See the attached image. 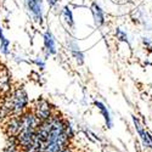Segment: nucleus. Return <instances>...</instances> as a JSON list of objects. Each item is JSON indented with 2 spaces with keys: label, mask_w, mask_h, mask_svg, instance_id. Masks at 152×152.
Here are the masks:
<instances>
[{
  "label": "nucleus",
  "mask_w": 152,
  "mask_h": 152,
  "mask_svg": "<svg viewBox=\"0 0 152 152\" xmlns=\"http://www.w3.org/2000/svg\"><path fill=\"white\" fill-rule=\"evenodd\" d=\"M44 42H45V46H46V49L49 50L51 54H54L55 53V42H54V38H53V35H51V33H46L45 34V39H44Z\"/></svg>",
  "instance_id": "0eeeda50"
},
{
  "label": "nucleus",
  "mask_w": 152,
  "mask_h": 152,
  "mask_svg": "<svg viewBox=\"0 0 152 152\" xmlns=\"http://www.w3.org/2000/svg\"><path fill=\"white\" fill-rule=\"evenodd\" d=\"M33 112L35 117L38 118V121H39L40 123L49 119L50 117H51L54 113H53V107L50 106V104L46 100H38L35 102V106L33 108Z\"/></svg>",
  "instance_id": "f03ea898"
},
{
  "label": "nucleus",
  "mask_w": 152,
  "mask_h": 152,
  "mask_svg": "<svg viewBox=\"0 0 152 152\" xmlns=\"http://www.w3.org/2000/svg\"><path fill=\"white\" fill-rule=\"evenodd\" d=\"M27 4L29 10L32 11V14L34 17L40 21L42 20V5H40V0H27Z\"/></svg>",
  "instance_id": "20e7f679"
},
{
  "label": "nucleus",
  "mask_w": 152,
  "mask_h": 152,
  "mask_svg": "<svg viewBox=\"0 0 152 152\" xmlns=\"http://www.w3.org/2000/svg\"><path fill=\"white\" fill-rule=\"evenodd\" d=\"M65 16H66V21L69 23V24H72L73 23V17H72V11L68 9V7H65Z\"/></svg>",
  "instance_id": "1a4fd4ad"
},
{
  "label": "nucleus",
  "mask_w": 152,
  "mask_h": 152,
  "mask_svg": "<svg viewBox=\"0 0 152 152\" xmlns=\"http://www.w3.org/2000/svg\"><path fill=\"white\" fill-rule=\"evenodd\" d=\"M95 105H96V107L101 111V113H102V116H104V118H105V121H106V124H107V126L108 128H111L112 126V121H111V117H110V113H108V111H107V108L105 107V105L104 104H101V102H95Z\"/></svg>",
  "instance_id": "423d86ee"
},
{
  "label": "nucleus",
  "mask_w": 152,
  "mask_h": 152,
  "mask_svg": "<svg viewBox=\"0 0 152 152\" xmlns=\"http://www.w3.org/2000/svg\"><path fill=\"white\" fill-rule=\"evenodd\" d=\"M91 11H93V15H94L95 23L97 24V26H101V24H104V22H105V20H104V14H102V10L100 9V6H99L97 4H93Z\"/></svg>",
  "instance_id": "39448f33"
},
{
  "label": "nucleus",
  "mask_w": 152,
  "mask_h": 152,
  "mask_svg": "<svg viewBox=\"0 0 152 152\" xmlns=\"http://www.w3.org/2000/svg\"><path fill=\"white\" fill-rule=\"evenodd\" d=\"M60 152H75V151H74L73 146H72V145H69L68 147H66L65 150H62V151H60Z\"/></svg>",
  "instance_id": "9d476101"
},
{
  "label": "nucleus",
  "mask_w": 152,
  "mask_h": 152,
  "mask_svg": "<svg viewBox=\"0 0 152 152\" xmlns=\"http://www.w3.org/2000/svg\"><path fill=\"white\" fill-rule=\"evenodd\" d=\"M0 40H1V51H3L4 54H7V51H9L7 49H9V45H10V43H9V40L6 39V38L4 37L1 28H0Z\"/></svg>",
  "instance_id": "6e6552de"
},
{
  "label": "nucleus",
  "mask_w": 152,
  "mask_h": 152,
  "mask_svg": "<svg viewBox=\"0 0 152 152\" xmlns=\"http://www.w3.org/2000/svg\"><path fill=\"white\" fill-rule=\"evenodd\" d=\"M117 34H118V37L121 38V40H126V35L123 33V32H121V31H118L117 32Z\"/></svg>",
  "instance_id": "9b49d317"
},
{
  "label": "nucleus",
  "mask_w": 152,
  "mask_h": 152,
  "mask_svg": "<svg viewBox=\"0 0 152 152\" xmlns=\"http://www.w3.org/2000/svg\"><path fill=\"white\" fill-rule=\"evenodd\" d=\"M133 122H134V125H135V129L140 136V140L142 142V146L147 150H152V135L144 128V126L140 124L139 119L136 117H133Z\"/></svg>",
  "instance_id": "7ed1b4c3"
},
{
  "label": "nucleus",
  "mask_w": 152,
  "mask_h": 152,
  "mask_svg": "<svg viewBox=\"0 0 152 152\" xmlns=\"http://www.w3.org/2000/svg\"><path fill=\"white\" fill-rule=\"evenodd\" d=\"M57 1H58V0H49V4L50 5H55Z\"/></svg>",
  "instance_id": "f8f14e48"
},
{
  "label": "nucleus",
  "mask_w": 152,
  "mask_h": 152,
  "mask_svg": "<svg viewBox=\"0 0 152 152\" xmlns=\"http://www.w3.org/2000/svg\"><path fill=\"white\" fill-rule=\"evenodd\" d=\"M21 129L16 137V142L21 152H31L40 122L35 117L33 110L24 111L21 115Z\"/></svg>",
  "instance_id": "f257e3e1"
}]
</instances>
